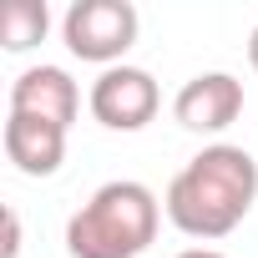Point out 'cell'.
I'll list each match as a JSON object with an SVG mask.
<instances>
[{
	"instance_id": "4",
	"label": "cell",
	"mask_w": 258,
	"mask_h": 258,
	"mask_svg": "<svg viewBox=\"0 0 258 258\" xmlns=\"http://www.w3.org/2000/svg\"><path fill=\"white\" fill-rule=\"evenodd\" d=\"M86 106L106 132H142L162 106V91H157L152 71H142V66H106L91 81Z\"/></svg>"
},
{
	"instance_id": "3",
	"label": "cell",
	"mask_w": 258,
	"mask_h": 258,
	"mask_svg": "<svg viewBox=\"0 0 258 258\" xmlns=\"http://www.w3.org/2000/svg\"><path fill=\"white\" fill-rule=\"evenodd\" d=\"M137 6L126 0H76L61 21V41L71 56L96 61V66H116L126 51L137 46Z\"/></svg>"
},
{
	"instance_id": "6",
	"label": "cell",
	"mask_w": 258,
	"mask_h": 258,
	"mask_svg": "<svg viewBox=\"0 0 258 258\" xmlns=\"http://www.w3.org/2000/svg\"><path fill=\"white\" fill-rule=\"evenodd\" d=\"M11 111L71 132V121H76V111H81V86H76L61 66H31V71H21V76L11 81Z\"/></svg>"
},
{
	"instance_id": "5",
	"label": "cell",
	"mask_w": 258,
	"mask_h": 258,
	"mask_svg": "<svg viewBox=\"0 0 258 258\" xmlns=\"http://www.w3.org/2000/svg\"><path fill=\"white\" fill-rule=\"evenodd\" d=\"M243 111V81L228 76V71H203L192 81H182V91L172 96V116L187 132H203V137H218L238 121Z\"/></svg>"
},
{
	"instance_id": "2",
	"label": "cell",
	"mask_w": 258,
	"mask_h": 258,
	"mask_svg": "<svg viewBox=\"0 0 258 258\" xmlns=\"http://www.w3.org/2000/svg\"><path fill=\"white\" fill-rule=\"evenodd\" d=\"M162 203L147 182L116 177L101 182L66 223V253L71 258H142L157 238Z\"/></svg>"
},
{
	"instance_id": "8",
	"label": "cell",
	"mask_w": 258,
	"mask_h": 258,
	"mask_svg": "<svg viewBox=\"0 0 258 258\" xmlns=\"http://www.w3.org/2000/svg\"><path fill=\"white\" fill-rule=\"evenodd\" d=\"M51 31V11L46 0H6V11H0V41L6 51H31L41 46Z\"/></svg>"
},
{
	"instance_id": "1",
	"label": "cell",
	"mask_w": 258,
	"mask_h": 258,
	"mask_svg": "<svg viewBox=\"0 0 258 258\" xmlns=\"http://www.w3.org/2000/svg\"><path fill=\"white\" fill-rule=\"evenodd\" d=\"M258 203V162L233 142L203 147L172 182H167V218L187 238H228Z\"/></svg>"
},
{
	"instance_id": "7",
	"label": "cell",
	"mask_w": 258,
	"mask_h": 258,
	"mask_svg": "<svg viewBox=\"0 0 258 258\" xmlns=\"http://www.w3.org/2000/svg\"><path fill=\"white\" fill-rule=\"evenodd\" d=\"M6 157L26 172V177H51L66 162V132L36 116H6Z\"/></svg>"
},
{
	"instance_id": "10",
	"label": "cell",
	"mask_w": 258,
	"mask_h": 258,
	"mask_svg": "<svg viewBox=\"0 0 258 258\" xmlns=\"http://www.w3.org/2000/svg\"><path fill=\"white\" fill-rule=\"evenodd\" d=\"M177 258H223V253H218V248H182Z\"/></svg>"
},
{
	"instance_id": "11",
	"label": "cell",
	"mask_w": 258,
	"mask_h": 258,
	"mask_svg": "<svg viewBox=\"0 0 258 258\" xmlns=\"http://www.w3.org/2000/svg\"><path fill=\"white\" fill-rule=\"evenodd\" d=\"M248 61H253V71H258V26H253V36H248Z\"/></svg>"
},
{
	"instance_id": "9",
	"label": "cell",
	"mask_w": 258,
	"mask_h": 258,
	"mask_svg": "<svg viewBox=\"0 0 258 258\" xmlns=\"http://www.w3.org/2000/svg\"><path fill=\"white\" fill-rule=\"evenodd\" d=\"M0 258H21V218H16V208H6V253Z\"/></svg>"
}]
</instances>
